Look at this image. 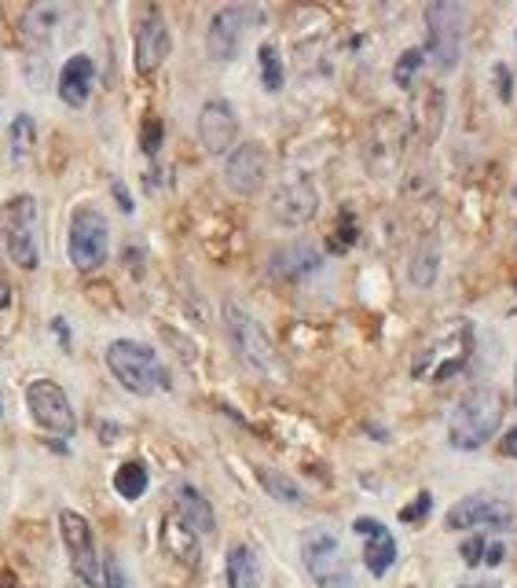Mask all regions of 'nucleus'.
<instances>
[{
	"label": "nucleus",
	"instance_id": "nucleus-12",
	"mask_svg": "<svg viewBox=\"0 0 517 588\" xmlns=\"http://www.w3.org/2000/svg\"><path fill=\"white\" fill-rule=\"evenodd\" d=\"M514 508L499 497H489V493H473V497H462L459 504L448 508L445 527L448 530H481V527H510Z\"/></svg>",
	"mask_w": 517,
	"mask_h": 588
},
{
	"label": "nucleus",
	"instance_id": "nucleus-25",
	"mask_svg": "<svg viewBox=\"0 0 517 588\" xmlns=\"http://www.w3.org/2000/svg\"><path fill=\"white\" fill-rule=\"evenodd\" d=\"M437 272H440V250H437V244H422L415 250V258H411V265H407V280L415 283L418 291H426V287H434Z\"/></svg>",
	"mask_w": 517,
	"mask_h": 588
},
{
	"label": "nucleus",
	"instance_id": "nucleus-11",
	"mask_svg": "<svg viewBox=\"0 0 517 588\" xmlns=\"http://www.w3.org/2000/svg\"><path fill=\"white\" fill-rule=\"evenodd\" d=\"M253 8H242V4H228L209 19V30H206V52L209 59L217 63H231L239 59L242 52V41H246V30L253 23Z\"/></svg>",
	"mask_w": 517,
	"mask_h": 588
},
{
	"label": "nucleus",
	"instance_id": "nucleus-43",
	"mask_svg": "<svg viewBox=\"0 0 517 588\" xmlns=\"http://www.w3.org/2000/svg\"><path fill=\"white\" fill-rule=\"evenodd\" d=\"M70 588H89V585H70Z\"/></svg>",
	"mask_w": 517,
	"mask_h": 588
},
{
	"label": "nucleus",
	"instance_id": "nucleus-8",
	"mask_svg": "<svg viewBox=\"0 0 517 588\" xmlns=\"http://www.w3.org/2000/svg\"><path fill=\"white\" fill-rule=\"evenodd\" d=\"M225 328H228L231 346H235V353L253 372H272V368H276V350H272V339L265 335V328H261L242 306H235V302L225 306Z\"/></svg>",
	"mask_w": 517,
	"mask_h": 588
},
{
	"label": "nucleus",
	"instance_id": "nucleus-13",
	"mask_svg": "<svg viewBox=\"0 0 517 588\" xmlns=\"http://www.w3.org/2000/svg\"><path fill=\"white\" fill-rule=\"evenodd\" d=\"M198 140L209 155H231L239 147V114L228 100H206L198 111Z\"/></svg>",
	"mask_w": 517,
	"mask_h": 588
},
{
	"label": "nucleus",
	"instance_id": "nucleus-17",
	"mask_svg": "<svg viewBox=\"0 0 517 588\" xmlns=\"http://www.w3.org/2000/svg\"><path fill=\"white\" fill-rule=\"evenodd\" d=\"M353 530L360 533V538H367L364 544V566L371 577H386L389 566L397 563V541L393 533H389L378 519H367V514H360V519L353 522Z\"/></svg>",
	"mask_w": 517,
	"mask_h": 588
},
{
	"label": "nucleus",
	"instance_id": "nucleus-26",
	"mask_svg": "<svg viewBox=\"0 0 517 588\" xmlns=\"http://www.w3.org/2000/svg\"><path fill=\"white\" fill-rule=\"evenodd\" d=\"M257 478H261V486H265V493L272 500H279V504H305V493L301 486L294 478H287L283 471L276 467H257Z\"/></svg>",
	"mask_w": 517,
	"mask_h": 588
},
{
	"label": "nucleus",
	"instance_id": "nucleus-32",
	"mask_svg": "<svg viewBox=\"0 0 517 588\" xmlns=\"http://www.w3.org/2000/svg\"><path fill=\"white\" fill-rule=\"evenodd\" d=\"M484 549H489V541H484L481 533H478V538H467V541H462V549H459L462 563H467V566H481L484 563Z\"/></svg>",
	"mask_w": 517,
	"mask_h": 588
},
{
	"label": "nucleus",
	"instance_id": "nucleus-29",
	"mask_svg": "<svg viewBox=\"0 0 517 588\" xmlns=\"http://www.w3.org/2000/svg\"><path fill=\"white\" fill-rule=\"evenodd\" d=\"M422 63H426V52H422V48H407L404 56L397 59V67H393V81H397L400 89H415V78H418Z\"/></svg>",
	"mask_w": 517,
	"mask_h": 588
},
{
	"label": "nucleus",
	"instance_id": "nucleus-37",
	"mask_svg": "<svg viewBox=\"0 0 517 588\" xmlns=\"http://www.w3.org/2000/svg\"><path fill=\"white\" fill-rule=\"evenodd\" d=\"M499 453H503V456H510V460H517V427L506 430V438L499 441Z\"/></svg>",
	"mask_w": 517,
	"mask_h": 588
},
{
	"label": "nucleus",
	"instance_id": "nucleus-42",
	"mask_svg": "<svg viewBox=\"0 0 517 588\" xmlns=\"http://www.w3.org/2000/svg\"><path fill=\"white\" fill-rule=\"evenodd\" d=\"M0 416H4V402H0Z\"/></svg>",
	"mask_w": 517,
	"mask_h": 588
},
{
	"label": "nucleus",
	"instance_id": "nucleus-1",
	"mask_svg": "<svg viewBox=\"0 0 517 588\" xmlns=\"http://www.w3.org/2000/svg\"><path fill=\"white\" fill-rule=\"evenodd\" d=\"M506 416V397L495 386H473L459 397V405L448 416V445L459 453H478L489 445L495 430L503 427Z\"/></svg>",
	"mask_w": 517,
	"mask_h": 588
},
{
	"label": "nucleus",
	"instance_id": "nucleus-38",
	"mask_svg": "<svg viewBox=\"0 0 517 588\" xmlns=\"http://www.w3.org/2000/svg\"><path fill=\"white\" fill-rule=\"evenodd\" d=\"M503 555H506L503 544H499V541H492L489 549H484V563H489V566H499V563H503Z\"/></svg>",
	"mask_w": 517,
	"mask_h": 588
},
{
	"label": "nucleus",
	"instance_id": "nucleus-35",
	"mask_svg": "<svg viewBox=\"0 0 517 588\" xmlns=\"http://www.w3.org/2000/svg\"><path fill=\"white\" fill-rule=\"evenodd\" d=\"M100 574H103V588H129V581H125V574H122V563L114 559V555L103 563Z\"/></svg>",
	"mask_w": 517,
	"mask_h": 588
},
{
	"label": "nucleus",
	"instance_id": "nucleus-36",
	"mask_svg": "<svg viewBox=\"0 0 517 588\" xmlns=\"http://www.w3.org/2000/svg\"><path fill=\"white\" fill-rule=\"evenodd\" d=\"M111 192H114V199H118V210H122V214H133L136 203H133L129 188H125L122 181H111Z\"/></svg>",
	"mask_w": 517,
	"mask_h": 588
},
{
	"label": "nucleus",
	"instance_id": "nucleus-9",
	"mask_svg": "<svg viewBox=\"0 0 517 588\" xmlns=\"http://www.w3.org/2000/svg\"><path fill=\"white\" fill-rule=\"evenodd\" d=\"M26 405H30V412H34V419L48 430V434L73 438V430H78V416H73L70 397H67V391H62L59 383L34 380L26 386Z\"/></svg>",
	"mask_w": 517,
	"mask_h": 588
},
{
	"label": "nucleus",
	"instance_id": "nucleus-34",
	"mask_svg": "<svg viewBox=\"0 0 517 588\" xmlns=\"http://www.w3.org/2000/svg\"><path fill=\"white\" fill-rule=\"evenodd\" d=\"M337 233H342V236L334 239L331 250H349L356 244V220H353L349 210H342V228H337Z\"/></svg>",
	"mask_w": 517,
	"mask_h": 588
},
{
	"label": "nucleus",
	"instance_id": "nucleus-40",
	"mask_svg": "<svg viewBox=\"0 0 517 588\" xmlns=\"http://www.w3.org/2000/svg\"><path fill=\"white\" fill-rule=\"evenodd\" d=\"M459 588H499V581H495V577H481V581H467Z\"/></svg>",
	"mask_w": 517,
	"mask_h": 588
},
{
	"label": "nucleus",
	"instance_id": "nucleus-15",
	"mask_svg": "<svg viewBox=\"0 0 517 588\" xmlns=\"http://www.w3.org/2000/svg\"><path fill=\"white\" fill-rule=\"evenodd\" d=\"M268 177V151L261 144H239L225 162V184L239 195H257Z\"/></svg>",
	"mask_w": 517,
	"mask_h": 588
},
{
	"label": "nucleus",
	"instance_id": "nucleus-27",
	"mask_svg": "<svg viewBox=\"0 0 517 588\" xmlns=\"http://www.w3.org/2000/svg\"><path fill=\"white\" fill-rule=\"evenodd\" d=\"M8 144H12V159L15 162L30 159V151H34V144H37V125H34V118H30V114H19V118L12 122Z\"/></svg>",
	"mask_w": 517,
	"mask_h": 588
},
{
	"label": "nucleus",
	"instance_id": "nucleus-10",
	"mask_svg": "<svg viewBox=\"0 0 517 588\" xmlns=\"http://www.w3.org/2000/svg\"><path fill=\"white\" fill-rule=\"evenodd\" d=\"M59 533H62V544H67V555H70V566H73V574H78V581L96 588L103 581V574H100L96 541H92L89 519L78 511H59Z\"/></svg>",
	"mask_w": 517,
	"mask_h": 588
},
{
	"label": "nucleus",
	"instance_id": "nucleus-28",
	"mask_svg": "<svg viewBox=\"0 0 517 588\" xmlns=\"http://www.w3.org/2000/svg\"><path fill=\"white\" fill-rule=\"evenodd\" d=\"M257 63H261V86H265L268 92H279L283 89V59H279V52H276V45H261L257 48Z\"/></svg>",
	"mask_w": 517,
	"mask_h": 588
},
{
	"label": "nucleus",
	"instance_id": "nucleus-5",
	"mask_svg": "<svg viewBox=\"0 0 517 588\" xmlns=\"http://www.w3.org/2000/svg\"><path fill=\"white\" fill-rule=\"evenodd\" d=\"M301 559L305 570L312 574V581L320 588H364L356 577L353 563L345 559L342 541L331 530H309L301 538Z\"/></svg>",
	"mask_w": 517,
	"mask_h": 588
},
{
	"label": "nucleus",
	"instance_id": "nucleus-4",
	"mask_svg": "<svg viewBox=\"0 0 517 588\" xmlns=\"http://www.w3.org/2000/svg\"><path fill=\"white\" fill-rule=\"evenodd\" d=\"M103 361H107L111 375L118 380L125 391L136 394V397H147L151 391H169V375L165 368L158 364L154 350H147L140 342H129V339H118L107 346V353H103Z\"/></svg>",
	"mask_w": 517,
	"mask_h": 588
},
{
	"label": "nucleus",
	"instance_id": "nucleus-16",
	"mask_svg": "<svg viewBox=\"0 0 517 588\" xmlns=\"http://www.w3.org/2000/svg\"><path fill=\"white\" fill-rule=\"evenodd\" d=\"M315 210H320V195H315L312 181H305V177H294V181L279 184L276 195H272V217L287 228H298L305 220H312Z\"/></svg>",
	"mask_w": 517,
	"mask_h": 588
},
{
	"label": "nucleus",
	"instance_id": "nucleus-21",
	"mask_svg": "<svg viewBox=\"0 0 517 588\" xmlns=\"http://www.w3.org/2000/svg\"><path fill=\"white\" fill-rule=\"evenodd\" d=\"M162 544H165V552L173 555L176 563H184V566H195L203 563V549H198V533H192L184 527L181 519H165V527H162Z\"/></svg>",
	"mask_w": 517,
	"mask_h": 588
},
{
	"label": "nucleus",
	"instance_id": "nucleus-23",
	"mask_svg": "<svg viewBox=\"0 0 517 588\" xmlns=\"http://www.w3.org/2000/svg\"><path fill=\"white\" fill-rule=\"evenodd\" d=\"M51 23H56V8H51V4H30L23 12V23H19V30H23L26 45L45 48L51 41Z\"/></svg>",
	"mask_w": 517,
	"mask_h": 588
},
{
	"label": "nucleus",
	"instance_id": "nucleus-39",
	"mask_svg": "<svg viewBox=\"0 0 517 588\" xmlns=\"http://www.w3.org/2000/svg\"><path fill=\"white\" fill-rule=\"evenodd\" d=\"M51 331L59 335L62 350H70V331H67V320H62V317H56V320H51Z\"/></svg>",
	"mask_w": 517,
	"mask_h": 588
},
{
	"label": "nucleus",
	"instance_id": "nucleus-41",
	"mask_svg": "<svg viewBox=\"0 0 517 588\" xmlns=\"http://www.w3.org/2000/svg\"><path fill=\"white\" fill-rule=\"evenodd\" d=\"M514 405H517V368H514Z\"/></svg>",
	"mask_w": 517,
	"mask_h": 588
},
{
	"label": "nucleus",
	"instance_id": "nucleus-33",
	"mask_svg": "<svg viewBox=\"0 0 517 588\" xmlns=\"http://www.w3.org/2000/svg\"><path fill=\"white\" fill-rule=\"evenodd\" d=\"M492 74H495V92H499V100L510 103L514 100V74H510V67H506V63H495Z\"/></svg>",
	"mask_w": 517,
	"mask_h": 588
},
{
	"label": "nucleus",
	"instance_id": "nucleus-2",
	"mask_svg": "<svg viewBox=\"0 0 517 588\" xmlns=\"http://www.w3.org/2000/svg\"><path fill=\"white\" fill-rule=\"evenodd\" d=\"M470 353H473V324L459 317L445 324V328L415 353L411 375L422 383H448L470 364Z\"/></svg>",
	"mask_w": 517,
	"mask_h": 588
},
{
	"label": "nucleus",
	"instance_id": "nucleus-30",
	"mask_svg": "<svg viewBox=\"0 0 517 588\" xmlns=\"http://www.w3.org/2000/svg\"><path fill=\"white\" fill-rule=\"evenodd\" d=\"M429 508H434V493H418V497L411 500L407 508H400V522H407V527H415V522L426 519Z\"/></svg>",
	"mask_w": 517,
	"mask_h": 588
},
{
	"label": "nucleus",
	"instance_id": "nucleus-3",
	"mask_svg": "<svg viewBox=\"0 0 517 588\" xmlns=\"http://www.w3.org/2000/svg\"><path fill=\"white\" fill-rule=\"evenodd\" d=\"M41 214L34 195H15L0 210V244L19 269L34 272L41 265Z\"/></svg>",
	"mask_w": 517,
	"mask_h": 588
},
{
	"label": "nucleus",
	"instance_id": "nucleus-20",
	"mask_svg": "<svg viewBox=\"0 0 517 588\" xmlns=\"http://www.w3.org/2000/svg\"><path fill=\"white\" fill-rule=\"evenodd\" d=\"M173 504H176V519H181L192 533H206V538H209V533H217L214 504H209L195 486H181V489H176Z\"/></svg>",
	"mask_w": 517,
	"mask_h": 588
},
{
	"label": "nucleus",
	"instance_id": "nucleus-18",
	"mask_svg": "<svg viewBox=\"0 0 517 588\" xmlns=\"http://www.w3.org/2000/svg\"><path fill=\"white\" fill-rule=\"evenodd\" d=\"M92 86H96V67H92L89 56H70L59 70V100L67 108L81 111L92 97Z\"/></svg>",
	"mask_w": 517,
	"mask_h": 588
},
{
	"label": "nucleus",
	"instance_id": "nucleus-31",
	"mask_svg": "<svg viewBox=\"0 0 517 588\" xmlns=\"http://www.w3.org/2000/svg\"><path fill=\"white\" fill-rule=\"evenodd\" d=\"M162 133H165V125L162 118H147L143 122V129H140V147H143V155H158V147H162Z\"/></svg>",
	"mask_w": 517,
	"mask_h": 588
},
{
	"label": "nucleus",
	"instance_id": "nucleus-6",
	"mask_svg": "<svg viewBox=\"0 0 517 588\" xmlns=\"http://www.w3.org/2000/svg\"><path fill=\"white\" fill-rule=\"evenodd\" d=\"M111 250V225L96 206H78L70 214V236H67V255L73 269L92 272L107 261Z\"/></svg>",
	"mask_w": 517,
	"mask_h": 588
},
{
	"label": "nucleus",
	"instance_id": "nucleus-7",
	"mask_svg": "<svg viewBox=\"0 0 517 588\" xmlns=\"http://www.w3.org/2000/svg\"><path fill=\"white\" fill-rule=\"evenodd\" d=\"M426 52L437 70H456L462 56V4H426Z\"/></svg>",
	"mask_w": 517,
	"mask_h": 588
},
{
	"label": "nucleus",
	"instance_id": "nucleus-19",
	"mask_svg": "<svg viewBox=\"0 0 517 588\" xmlns=\"http://www.w3.org/2000/svg\"><path fill=\"white\" fill-rule=\"evenodd\" d=\"M323 265V255L312 244H290L279 247L276 255L268 258V272L276 280H305L312 276L315 269Z\"/></svg>",
	"mask_w": 517,
	"mask_h": 588
},
{
	"label": "nucleus",
	"instance_id": "nucleus-24",
	"mask_svg": "<svg viewBox=\"0 0 517 588\" xmlns=\"http://www.w3.org/2000/svg\"><path fill=\"white\" fill-rule=\"evenodd\" d=\"M147 486H151V471H147L143 460H129V464H122L114 471V489H118V497L125 500H140Z\"/></svg>",
	"mask_w": 517,
	"mask_h": 588
},
{
	"label": "nucleus",
	"instance_id": "nucleus-22",
	"mask_svg": "<svg viewBox=\"0 0 517 588\" xmlns=\"http://www.w3.org/2000/svg\"><path fill=\"white\" fill-rule=\"evenodd\" d=\"M228 588H261V559L250 544H235L225 559Z\"/></svg>",
	"mask_w": 517,
	"mask_h": 588
},
{
	"label": "nucleus",
	"instance_id": "nucleus-14",
	"mask_svg": "<svg viewBox=\"0 0 517 588\" xmlns=\"http://www.w3.org/2000/svg\"><path fill=\"white\" fill-rule=\"evenodd\" d=\"M169 48H173V37H169V26L158 8H151L140 23H136V37H133V67L140 74H154L165 63Z\"/></svg>",
	"mask_w": 517,
	"mask_h": 588
}]
</instances>
